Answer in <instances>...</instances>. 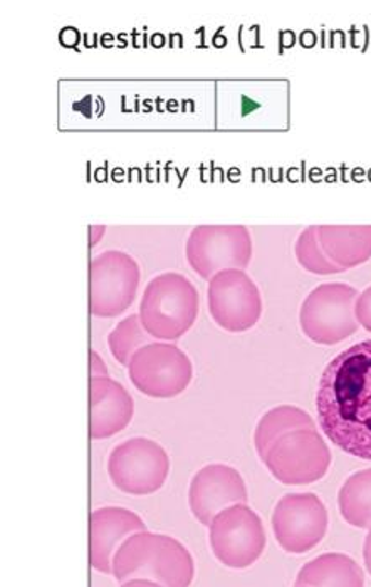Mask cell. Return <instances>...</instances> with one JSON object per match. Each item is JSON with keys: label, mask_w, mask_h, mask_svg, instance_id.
Instances as JSON below:
<instances>
[{"label": "cell", "mask_w": 371, "mask_h": 587, "mask_svg": "<svg viewBox=\"0 0 371 587\" xmlns=\"http://www.w3.org/2000/svg\"><path fill=\"white\" fill-rule=\"evenodd\" d=\"M199 302V292L185 276L161 274L143 292L140 320L153 339L177 342L195 323Z\"/></svg>", "instance_id": "cell-3"}, {"label": "cell", "mask_w": 371, "mask_h": 587, "mask_svg": "<svg viewBox=\"0 0 371 587\" xmlns=\"http://www.w3.org/2000/svg\"><path fill=\"white\" fill-rule=\"evenodd\" d=\"M295 586L364 587V573L354 558L339 552H327L301 567Z\"/></svg>", "instance_id": "cell-17"}, {"label": "cell", "mask_w": 371, "mask_h": 587, "mask_svg": "<svg viewBox=\"0 0 371 587\" xmlns=\"http://www.w3.org/2000/svg\"><path fill=\"white\" fill-rule=\"evenodd\" d=\"M111 576L118 583L148 579L164 587H190L195 561L180 540L145 530L124 540L118 549Z\"/></svg>", "instance_id": "cell-2"}, {"label": "cell", "mask_w": 371, "mask_h": 587, "mask_svg": "<svg viewBox=\"0 0 371 587\" xmlns=\"http://www.w3.org/2000/svg\"><path fill=\"white\" fill-rule=\"evenodd\" d=\"M264 464L284 486H308L326 476L332 454L316 428L298 430L283 436L270 450Z\"/></svg>", "instance_id": "cell-9"}, {"label": "cell", "mask_w": 371, "mask_h": 587, "mask_svg": "<svg viewBox=\"0 0 371 587\" xmlns=\"http://www.w3.org/2000/svg\"><path fill=\"white\" fill-rule=\"evenodd\" d=\"M363 559L364 567H367L368 574L371 576V529L370 532H368V536L364 537Z\"/></svg>", "instance_id": "cell-24"}, {"label": "cell", "mask_w": 371, "mask_h": 587, "mask_svg": "<svg viewBox=\"0 0 371 587\" xmlns=\"http://www.w3.org/2000/svg\"><path fill=\"white\" fill-rule=\"evenodd\" d=\"M92 312L98 318H117L133 301L140 286V268L130 255L108 251L92 262Z\"/></svg>", "instance_id": "cell-12"}, {"label": "cell", "mask_w": 371, "mask_h": 587, "mask_svg": "<svg viewBox=\"0 0 371 587\" xmlns=\"http://www.w3.org/2000/svg\"><path fill=\"white\" fill-rule=\"evenodd\" d=\"M327 511L314 493H289L277 502L273 532L288 554L301 555L318 548L327 532Z\"/></svg>", "instance_id": "cell-10"}, {"label": "cell", "mask_w": 371, "mask_h": 587, "mask_svg": "<svg viewBox=\"0 0 371 587\" xmlns=\"http://www.w3.org/2000/svg\"><path fill=\"white\" fill-rule=\"evenodd\" d=\"M89 527V562L93 570L103 574H113V559L124 540L146 530V524L135 512L121 507L93 512Z\"/></svg>", "instance_id": "cell-14"}, {"label": "cell", "mask_w": 371, "mask_h": 587, "mask_svg": "<svg viewBox=\"0 0 371 587\" xmlns=\"http://www.w3.org/2000/svg\"><path fill=\"white\" fill-rule=\"evenodd\" d=\"M355 312H357V320L358 323H360V326H363L364 330L370 331L371 333V286L367 287V289L358 296Z\"/></svg>", "instance_id": "cell-22"}, {"label": "cell", "mask_w": 371, "mask_h": 587, "mask_svg": "<svg viewBox=\"0 0 371 587\" xmlns=\"http://www.w3.org/2000/svg\"><path fill=\"white\" fill-rule=\"evenodd\" d=\"M106 376H108V368H106L105 361L99 358L98 352L92 351V378Z\"/></svg>", "instance_id": "cell-23"}, {"label": "cell", "mask_w": 371, "mask_h": 587, "mask_svg": "<svg viewBox=\"0 0 371 587\" xmlns=\"http://www.w3.org/2000/svg\"><path fill=\"white\" fill-rule=\"evenodd\" d=\"M295 587H301V586H295Z\"/></svg>", "instance_id": "cell-26"}, {"label": "cell", "mask_w": 371, "mask_h": 587, "mask_svg": "<svg viewBox=\"0 0 371 587\" xmlns=\"http://www.w3.org/2000/svg\"><path fill=\"white\" fill-rule=\"evenodd\" d=\"M358 290L348 284H321L302 302L299 324L304 336L318 345L333 346L358 331Z\"/></svg>", "instance_id": "cell-4"}, {"label": "cell", "mask_w": 371, "mask_h": 587, "mask_svg": "<svg viewBox=\"0 0 371 587\" xmlns=\"http://www.w3.org/2000/svg\"><path fill=\"white\" fill-rule=\"evenodd\" d=\"M120 587H164V586H160V584L153 583V580H148V579H131V580H127V583H121Z\"/></svg>", "instance_id": "cell-25"}, {"label": "cell", "mask_w": 371, "mask_h": 587, "mask_svg": "<svg viewBox=\"0 0 371 587\" xmlns=\"http://www.w3.org/2000/svg\"><path fill=\"white\" fill-rule=\"evenodd\" d=\"M314 420L301 408L296 406H277L267 411L255 428L254 443L259 458L266 460L270 450L279 442L283 436L298 430H313Z\"/></svg>", "instance_id": "cell-18"}, {"label": "cell", "mask_w": 371, "mask_h": 587, "mask_svg": "<svg viewBox=\"0 0 371 587\" xmlns=\"http://www.w3.org/2000/svg\"><path fill=\"white\" fill-rule=\"evenodd\" d=\"M208 529L212 554L229 570H248L266 551L264 524L246 504L232 505L215 515Z\"/></svg>", "instance_id": "cell-6"}, {"label": "cell", "mask_w": 371, "mask_h": 587, "mask_svg": "<svg viewBox=\"0 0 371 587\" xmlns=\"http://www.w3.org/2000/svg\"><path fill=\"white\" fill-rule=\"evenodd\" d=\"M133 418L130 393L111 378H92V439L117 435Z\"/></svg>", "instance_id": "cell-15"}, {"label": "cell", "mask_w": 371, "mask_h": 587, "mask_svg": "<svg viewBox=\"0 0 371 587\" xmlns=\"http://www.w3.org/2000/svg\"><path fill=\"white\" fill-rule=\"evenodd\" d=\"M170 471V458L157 442L131 439L111 452L109 479L121 492L130 495H152L164 487Z\"/></svg>", "instance_id": "cell-8"}, {"label": "cell", "mask_w": 371, "mask_h": 587, "mask_svg": "<svg viewBox=\"0 0 371 587\" xmlns=\"http://www.w3.org/2000/svg\"><path fill=\"white\" fill-rule=\"evenodd\" d=\"M244 479L229 465H207L196 471L190 483L189 504L193 517L202 526L211 527L215 515L248 502Z\"/></svg>", "instance_id": "cell-13"}, {"label": "cell", "mask_w": 371, "mask_h": 587, "mask_svg": "<svg viewBox=\"0 0 371 587\" xmlns=\"http://www.w3.org/2000/svg\"><path fill=\"white\" fill-rule=\"evenodd\" d=\"M207 301L212 320L229 333H244L261 320V292L254 280L239 268L223 271L212 277Z\"/></svg>", "instance_id": "cell-11"}, {"label": "cell", "mask_w": 371, "mask_h": 587, "mask_svg": "<svg viewBox=\"0 0 371 587\" xmlns=\"http://www.w3.org/2000/svg\"><path fill=\"white\" fill-rule=\"evenodd\" d=\"M187 261L193 273L211 280L230 268L251 264L252 237L244 225H199L187 240Z\"/></svg>", "instance_id": "cell-5"}, {"label": "cell", "mask_w": 371, "mask_h": 587, "mask_svg": "<svg viewBox=\"0 0 371 587\" xmlns=\"http://www.w3.org/2000/svg\"><path fill=\"white\" fill-rule=\"evenodd\" d=\"M321 249L342 271L371 259V225H318Z\"/></svg>", "instance_id": "cell-16"}, {"label": "cell", "mask_w": 371, "mask_h": 587, "mask_svg": "<svg viewBox=\"0 0 371 587\" xmlns=\"http://www.w3.org/2000/svg\"><path fill=\"white\" fill-rule=\"evenodd\" d=\"M339 512L349 526L371 529V470L358 471L339 490Z\"/></svg>", "instance_id": "cell-19"}, {"label": "cell", "mask_w": 371, "mask_h": 587, "mask_svg": "<svg viewBox=\"0 0 371 587\" xmlns=\"http://www.w3.org/2000/svg\"><path fill=\"white\" fill-rule=\"evenodd\" d=\"M128 374L143 395L167 399L185 392L192 381L193 368L182 349L167 343H152L131 358Z\"/></svg>", "instance_id": "cell-7"}, {"label": "cell", "mask_w": 371, "mask_h": 587, "mask_svg": "<svg viewBox=\"0 0 371 587\" xmlns=\"http://www.w3.org/2000/svg\"><path fill=\"white\" fill-rule=\"evenodd\" d=\"M295 252L299 265L306 268L308 273L318 274V276L343 273L342 268L333 264L321 249L320 240H318V225H310L308 229L299 233Z\"/></svg>", "instance_id": "cell-21"}, {"label": "cell", "mask_w": 371, "mask_h": 587, "mask_svg": "<svg viewBox=\"0 0 371 587\" xmlns=\"http://www.w3.org/2000/svg\"><path fill=\"white\" fill-rule=\"evenodd\" d=\"M324 435L346 454L371 462V339L339 352L316 393Z\"/></svg>", "instance_id": "cell-1"}, {"label": "cell", "mask_w": 371, "mask_h": 587, "mask_svg": "<svg viewBox=\"0 0 371 587\" xmlns=\"http://www.w3.org/2000/svg\"><path fill=\"white\" fill-rule=\"evenodd\" d=\"M152 339L143 327L140 315L133 314L121 321L109 334V351L117 358L118 363L128 367L135 352L143 346L152 345Z\"/></svg>", "instance_id": "cell-20"}]
</instances>
